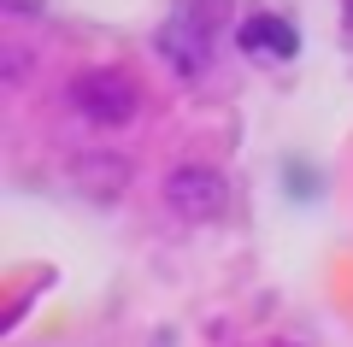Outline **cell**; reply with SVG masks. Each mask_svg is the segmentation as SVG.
I'll list each match as a JSON object with an SVG mask.
<instances>
[{
    "label": "cell",
    "mask_w": 353,
    "mask_h": 347,
    "mask_svg": "<svg viewBox=\"0 0 353 347\" xmlns=\"http://www.w3.org/2000/svg\"><path fill=\"white\" fill-rule=\"evenodd\" d=\"M65 100L77 106V118H88V124H101V130L136 124V112H141V88L130 83L124 71H112V65L77 71L71 88H65Z\"/></svg>",
    "instance_id": "obj_1"
},
{
    "label": "cell",
    "mask_w": 353,
    "mask_h": 347,
    "mask_svg": "<svg viewBox=\"0 0 353 347\" xmlns=\"http://www.w3.org/2000/svg\"><path fill=\"white\" fill-rule=\"evenodd\" d=\"M159 53L176 77H206V65H212V6L183 0L159 30Z\"/></svg>",
    "instance_id": "obj_2"
},
{
    "label": "cell",
    "mask_w": 353,
    "mask_h": 347,
    "mask_svg": "<svg viewBox=\"0 0 353 347\" xmlns=\"http://www.w3.org/2000/svg\"><path fill=\"white\" fill-rule=\"evenodd\" d=\"M165 206H171L176 218H189V224H212V218L230 212V183L212 165H176V171L165 177Z\"/></svg>",
    "instance_id": "obj_3"
},
{
    "label": "cell",
    "mask_w": 353,
    "mask_h": 347,
    "mask_svg": "<svg viewBox=\"0 0 353 347\" xmlns=\"http://www.w3.org/2000/svg\"><path fill=\"white\" fill-rule=\"evenodd\" d=\"M236 41H241V53H248V59H259V65H289L294 53H301V30H294L289 18H277V12L241 18Z\"/></svg>",
    "instance_id": "obj_4"
},
{
    "label": "cell",
    "mask_w": 353,
    "mask_h": 347,
    "mask_svg": "<svg viewBox=\"0 0 353 347\" xmlns=\"http://www.w3.org/2000/svg\"><path fill=\"white\" fill-rule=\"evenodd\" d=\"M0 6H6L12 18H36L41 12V0H0Z\"/></svg>",
    "instance_id": "obj_5"
},
{
    "label": "cell",
    "mask_w": 353,
    "mask_h": 347,
    "mask_svg": "<svg viewBox=\"0 0 353 347\" xmlns=\"http://www.w3.org/2000/svg\"><path fill=\"white\" fill-rule=\"evenodd\" d=\"M341 30H347V41H353V0H341Z\"/></svg>",
    "instance_id": "obj_6"
}]
</instances>
